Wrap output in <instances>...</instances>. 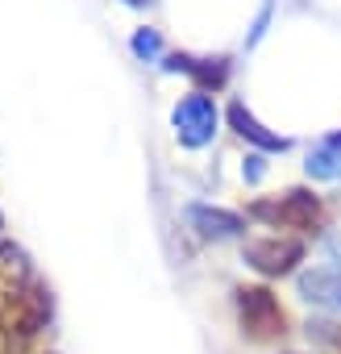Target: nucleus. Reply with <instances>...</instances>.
Wrapping results in <instances>:
<instances>
[{
    "mask_svg": "<svg viewBox=\"0 0 341 354\" xmlns=\"http://www.w3.org/2000/svg\"><path fill=\"white\" fill-rule=\"evenodd\" d=\"M237 317H242V329L254 337V342H266L275 333H283V308L279 300L266 292V288H237Z\"/></svg>",
    "mask_w": 341,
    "mask_h": 354,
    "instance_id": "obj_1",
    "label": "nucleus"
},
{
    "mask_svg": "<svg viewBox=\"0 0 341 354\" xmlns=\"http://www.w3.org/2000/svg\"><path fill=\"white\" fill-rule=\"evenodd\" d=\"M175 133H179V142L184 146H192V150H200V146H208L213 142V133H217V104L204 96V92H192V96H184L179 104H175Z\"/></svg>",
    "mask_w": 341,
    "mask_h": 354,
    "instance_id": "obj_2",
    "label": "nucleus"
},
{
    "mask_svg": "<svg viewBox=\"0 0 341 354\" xmlns=\"http://www.w3.org/2000/svg\"><path fill=\"white\" fill-rule=\"evenodd\" d=\"M254 217L275 221V225H287V230H312V225L320 221V201H316L312 192L295 188V192H287V196L275 201V205L258 201V205H254Z\"/></svg>",
    "mask_w": 341,
    "mask_h": 354,
    "instance_id": "obj_3",
    "label": "nucleus"
},
{
    "mask_svg": "<svg viewBox=\"0 0 341 354\" xmlns=\"http://www.w3.org/2000/svg\"><path fill=\"white\" fill-rule=\"evenodd\" d=\"M300 259H304L300 238H258L246 246V263L262 275H287V271H295Z\"/></svg>",
    "mask_w": 341,
    "mask_h": 354,
    "instance_id": "obj_4",
    "label": "nucleus"
},
{
    "mask_svg": "<svg viewBox=\"0 0 341 354\" xmlns=\"http://www.w3.org/2000/svg\"><path fill=\"white\" fill-rule=\"evenodd\" d=\"M300 296L324 313H341V271L333 267H316V271H304L300 275Z\"/></svg>",
    "mask_w": 341,
    "mask_h": 354,
    "instance_id": "obj_5",
    "label": "nucleus"
},
{
    "mask_svg": "<svg viewBox=\"0 0 341 354\" xmlns=\"http://www.w3.org/2000/svg\"><path fill=\"white\" fill-rule=\"evenodd\" d=\"M188 225L200 234V238H237L246 230V221L229 209H213V205H188Z\"/></svg>",
    "mask_w": 341,
    "mask_h": 354,
    "instance_id": "obj_6",
    "label": "nucleus"
},
{
    "mask_svg": "<svg viewBox=\"0 0 341 354\" xmlns=\"http://www.w3.org/2000/svg\"><path fill=\"white\" fill-rule=\"evenodd\" d=\"M166 71H184V75H192L196 84H200V92H217V88H225V80H229V59H192V55H170L166 63H162Z\"/></svg>",
    "mask_w": 341,
    "mask_h": 354,
    "instance_id": "obj_7",
    "label": "nucleus"
},
{
    "mask_svg": "<svg viewBox=\"0 0 341 354\" xmlns=\"http://www.w3.org/2000/svg\"><path fill=\"white\" fill-rule=\"evenodd\" d=\"M229 125H233V129H237L242 138H250L254 146H262V150H287V146H291L287 138H279V133H271L266 125H258V121L250 117V109H246L242 100H237V104H229Z\"/></svg>",
    "mask_w": 341,
    "mask_h": 354,
    "instance_id": "obj_8",
    "label": "nucleus"
},
{
    "mask_svg": "<svg viewBox=\"0 0 341 354\" xmlns=\"http://www.w3.org/2000/svg\"><path fill=\"white\" fill-rule=\"evenodd\" d=\"M308 175L312 180H341V146L329 138V142H320L312 154H308Z\"/></svg>",
    "mask_w": 341,
    "mask_h": 354,
    "instance_id": "obj_9",
    "label": "nucleus"
},
{
    "mask_svg": "<svg viewBox=\"0 0 341 354\" xmlns=\"http://www.w3.org/2000/svg\"><path fill=\"white\" fill-rule=\"evenodd\" d=\"M158 46H162V42H158L154 30H137V34H133V55H137V59H154Z\"/></svg>",
    "mask_w": 341,
    "mask_h": 354,
    "instance_id": "obj_10",
    "label": "nucleus"
},
{
    "mask_svg": "<svg viewBox=\"0 0 341 354\" xmlns=\"http://www.w3.org/2000/svg\"><path fill=\"white\" fill-rule=\"evenodd\" d=\"M324 250H329V254H333V263H341V230H337V234H329V238H324Z\"/></svg>",
    "mask_w": 341,
    "mask_h": 354,
    "instance_id": "obj_11",
    "label": "nucleus"
},
{
    "mask_svg": "<svg viewBox=\"0 0 341 354\" xmlns=\"http://www.w3.org/2000/svg\"><path fill=\"white\" fill-rule=\"evenodd\" d=\"M246 162H250V167H246V180H250V184H258V180H262V158L254 154V158H246Z\"/></svg>",
    "mask_w": 341,
    "mask_h": 354,
    "instance_id": "obj_12",
    "label": "nucleus"
},
{
    "mask_svg": "<svg viewBox=\"0 0 341 354\" xmlns=\"http://www.w3.org/2000/svg\"><path fill=\"white\" fill-rule=\"evenodd\" d=\"M129 5H146V0H129Z\"/></svg>",
    "mask_w": 341,
    "mask_h": 354,
    "instance_id": "obj_13",
    "label": "nucleus"
},
{
    "mask_svg": "<svg viewBox=\"0 0 341 354\" xmlns=\"http://www.w3.org/2000/svg\"><path fill=\"white\" fill-rule=\"evenodd\" d=\"M333 142H337V146H341V133H337V138H333Z\"/></svg>",
    "mask_w": 341,
    "mask_h": 354,
    "instance_id": "obj_14",
    "label": "nucleus"
},
{
    "mask_svg": "<svg viewBox=\"0 0 341 354\" xmlns=\"http://www.w3.org/2000/svg\"><path fill=\"white\" fill-rule=\"evenodd\" d=\"M333 342H337V346H341V333H337V337H333Z\"/></svg>",
    "mask_w": 341,
    "mask_h": 354,
    "instance_id": "obj_15",
    "label": "nucleus"
}]
</instances>
